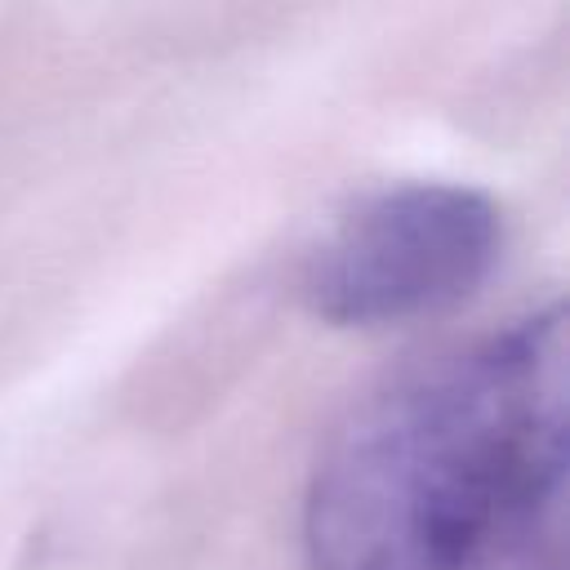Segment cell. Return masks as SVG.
<instances>
[{
	"label": "cell",
	"mask_w": 570,
	"mask_h": 570,
	"mask_svg": "<svg viewBox=\"0 0 570 570\" xmlns=\"http://www.w3.org/2000/svg\"><path fill=\"white\" fill-rule=\"evenodd\" d=\"M566 490V316L401 370L334 428L303 494L312 570H476L557 552Z\"/></svg>",
	"instance_id": "obj_1"
},
{
	"label": "cell",
	"mask_w": 570,
	"mask_h": 570,
	"mask_svg": "<svg viewBox=\"0 0 570 570\" xmlns=\"http://www.w3.org/2000/svg\"><path fill=\"white\" fill-rule=\"evenodd\" d=\"M503 249L499 205L463 183H396L330 223L298 289L316 321L387 330L459 307Z\"/></svg>",
	"instance_id": "obj_2"
}]
</instances>
